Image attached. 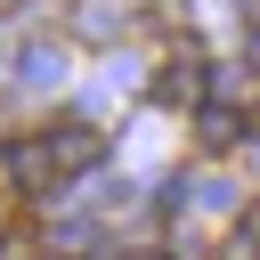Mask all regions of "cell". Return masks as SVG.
I'll list each match as a JSON object with an SVG mask.
<instances>
[{"instance_id": "cell-1", "label": "cell", "mask_w": 260, "mask_h": 260, "mask_svg": "<svg viewBox=\"0 0 260 260\" xmlns=\"http://www.w3.org/2000/svg\"><path fill=\"white\" fill-rule=\"evenodd\" d=\"M41 154H49L57 179H65V171H89V162L106 154V138H98L89 122H49V130H41Z\"/></svg>"}, {"instance_id": "cell-2", "label": "cell", "mask_w": 260, "mask_h": 260, "mask_svg": "<svg viewBox=\"0 0 260 260\" xmlns=\"http://www.w3.org/2000/svg\"><path fill=\"white\" fill-rule=\"evenodd\" d=\"M154 98H162V106H187V98H203V57H195V49L162 57V73H154Z\"/></svg>"}, {"instance_id": "cell-3", "label": "cell", "mask_w": 260, "mask_h": 260, "mask_svg": "<svg viewBox=\"0 0 260 260\" xmlns=\"http://www.w3.org/2000/svg\"><path fill=\"white\" fill-rule=\"evenodd\" d=\"M236 138H244V114H236V106H203V114H195V146H203V154H228Z\"/></svg>"}]
</instances>
